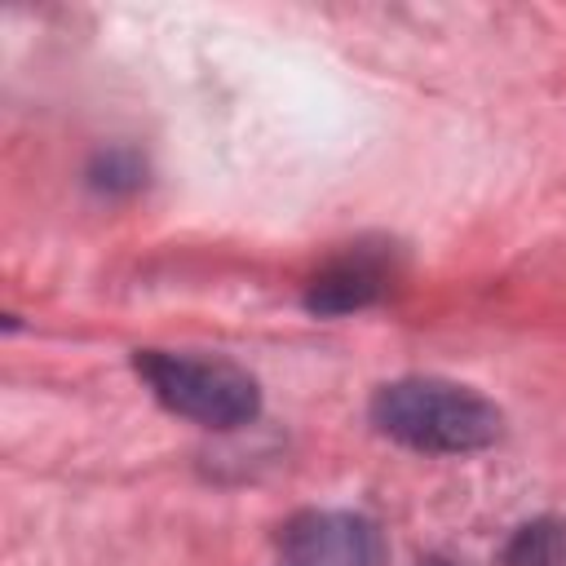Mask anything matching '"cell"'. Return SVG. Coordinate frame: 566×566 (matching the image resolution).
<instances>
[{
    "label": "cell",
    "mask_w": 566,
    "mask_h": 566,
    "mask_svg": "<svg viewBox=\"0 0 566 566\" xmlns=\"http://www.w3.org/2000/svg\"><path fill=\"white\" fill-rule=\"evenodd\" d=\"M371 424L424 455H469L504 433V411L469 385L442 376H402L371 394Z\"/></svg>",
    "instance_id": "obj_1"
},
{
    "label": "cell",
    "mask_w": 566,
    "mask_h": 566,
    "mask_svg": "<svg viewBox=\"0 0 566 566\" xmlns=\"http://www.w3.org/2000/svg\"><path fill=\"white\" fill-rule=\"evenodd\" d=\"M133 371L181 420L203 429H239L261 416V385L230 358L217 354H177V349H137Z\"/></svg>",
    "instance_id": "obj_2"
},
{
    "label": "cell",
    "mask_w": 566,
    "mask_h": 566,
    "mask_svg": "<svg viewBox=\"0 0 566 566\" xmlns=\"http://www.w3.org/2000/svg\"><path fill=\"white\" fill-rule=\"evenodd\" d=\"M274 566H385V535L349 509H305L283 522Z\"/></svg>",
    "instance_id": "obj_3"
},
{
    "label": "cell",
    "mask_w": 566,
    "mask_h": 566,
    "mask_svg": "<svg viewBox=\"0 0 566 566\" xmlns=\"http://www.w3.org/2000/svg\"><path fill=\"white\" fill-rule=\"evenodd\" d=\"M394 279V252L385 243H358L332 256L305 287V310L314 314H354L376 305L389 292Z\"/></svg>",
    "instance_id": "obj_4"
},
{
    "label": "cell",
    "mask_w": 566,
    "mask_h": 566,
    "mask_svg": "<svg viewBox=\"0 0 566 566\" xmlns=\"http://www.w3.org/2000/svg\"><path fill=\"white\" fill-rule=\"evenodd\" d=\"M500 566H566V522L562 517H535L513 531L504 544Z\"/></svg>",
    "instance_id": "obj_5"
},
{
    "label": "cell",
    "mask_w": 566,
    "mask_h": 566,
    "mask_svg": "<svg viewBox=\"0 0 566 566\" xmlns=\"http://www.w3.org/2000/svg\"><path fill=\"white\" fill-rule=\"evenodd\" d=\"M420 566H455V562H447V557H429V562H420Z\"/></svg>",
    "instance_id": "obj_6"
}]
</instances>
